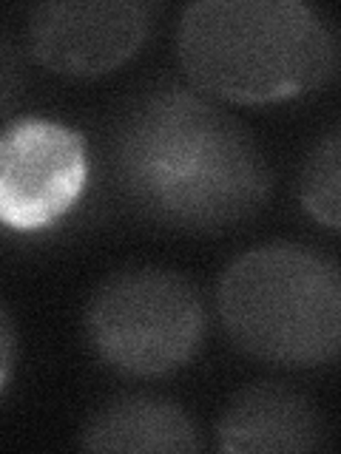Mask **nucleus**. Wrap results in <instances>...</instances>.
Returning a JSON list of instances; mask_svg holds the SVG:
<instances>
[{"instance_id":"nucleus-4","label":"nucleus","mask_w":341,"mask_h":454,"mask_svg":"<svg viewBox=\"0 0 341 454\" xmlns=\"http://www.w3.org/2000/svg\"><path fill=\"white\" fill-rule=\"evenodd\" d=\"M196 284L168 267H128L91 293L83 326L91 352L128 378H160L188 364L205 338Z\"/></svg>"},{"instance_id":"nucleus-7","label":"nucleus","mask_w":341,"mask_h":454,"mask_svg":"<svg viewBox=\"0 0 341 454\" xmlns=\"http://www.w3.org/2000/svg\"><path fill=\"white\" fill-rule=\"evenodd\" d=\"M217 440L231 454H290L330 449V426L307 395L288 383L239 389L217 423Z\"/></svg>"},{"instance_id":"nucleus-6","label":"nucleus","mask_w":341,"mask_h":454,"mask_svg":"<svg viewBox=\"0 0 341 454\" xmlns=\"http://www.w3.org/2000/svg\"><path fill=\"white\" fill-rule=\"evenodd\" d=\"M156 4H40L28 14V49L54 74L99 77L120 68L146 43Z\"/></svg>"},{"instance_id":"nucleus-3","label":"nucleus","mask_w":341,"mask_h":454,"mask_svg":"<svg viewBox=\"0 0 341 454\" xmlns=\"http://www.w3.org/2000/svg\"><path fill=\"white\" fill-rule=\"evenodd\" d=\"M217 307L239 352L270 366L313 369L341 344L338 264L296 241L236 255L219 278Z\"/></svg>"},{"instance_id":"nucleus-11","label":"nucleus","mask_w":341,"mask_h":454,"mask_svg":"<svg viewBox=\"0 0 341 454\" xmlns=\"http://www.w3.org/2000/svg\"><path fill=\"white\" fill-rule=\"evenodd\" d=\"M12 366H14V333H12L9 316L0 309V392L6 389Z\"/></svg>"},{"instance_id":"nucleus-10","label":"nucleus","mask_w":341,"mask_h":454,"mask_svg":"<svg viewBox=\"0 0 341 454\" xmlns=\"http://www.w3.org/2000/svg\"><path fill=\"white\" fill-rule=\"evenodd\" d=\"M26 85L23 54L9 35H0V114H6L20 99Z\"/></svg>"},{"instance_id":"nucleus-1","label":"nucleus","mask_w":341,"mask_h":454,"mask_svg":"<svg viewBox=\"0 0 341 454\" xmlns=\"http://www.w3.org/2000/svg\"><path fill=\"white\" fill-rule=\"evenodd\" d=\"M108 151L125 202L185 233H219L253 219L274 184L248 128L182 85L134 97L114 122Z\"/></svg>"},{"instance_id":"nucleus-5","label":"nucleus","mask_w":341,"mask_h":454,"mask_svg":"<svg viewBox=\"0 0 341 454\" xmlns=\"http://www.w3.org/2000/svg\"><path fill=\"white\" fill-rule=\"evenodd\" d=\"M85 137L49 117H20L0 128V224L40 233L77 207L89 184Z\"/></svg>"},{"instance_id":"nucleus-2","label":"nucleus","mask_w":341,"mask_h":454,"mask_svg":"<svg viewBox=\"0 0 341 454\" xmlns=\"http://www.w3.org/2000/svg\"><path fill=\"white\" fill-rule=\"evenodd\" d=\"M179 66L199 91L242 106L310 94L336 68V37L298 0H199L177 23Z\"/></svg>"},{"instance_id":"nucleus-8","label":"nucleus","mask_w":341,"mask_h":454,"mask_svg":"<svg viewBox=\"0 0 341 454\" xmlns=\"http://www.w3.org/2000/svg\"><path fill=\"white\" fill-rule=\"evenodd\" d=\"M85 451H199L202 440L179 403L156 395H120L99 406L80 432Z\"/></svg>"},{"instance_id":"nucleus-9","label":"nucleus","mask_w":341,"mask_h":454,"mask_svg":"<svg viewBox=\"0 0 341 454\" xmlns=\"http://www.w3.org/2000/svg\"><path fill=\"white\" fill-rule=\"evenodd\" d=\"M302 207L327 231L341 224V128L333 122L313 145L298 176Z\"/></svg>"}]
</instances>
